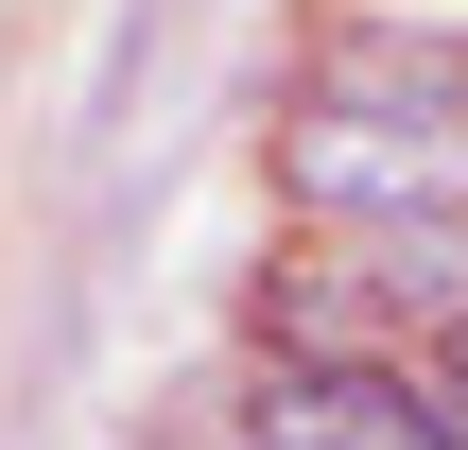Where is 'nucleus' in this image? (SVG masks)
I'll return each mask as SVG.
<instances>
[{
	"label": "nucleus",
	"instance_id": "f257e3e1",
	"mask_svg": "<svg viewBox=\"0 0 468 450\" xmlns=\"http://www.w3.org/2000/svg\"><path fill=\"white\" fill-rule=\"evenodd\" d=\"M278 208L295 225H399V208H468V104H313L278 121Z\"/></svg>",
	"mask_w": 468,
	"mask_h": 450
},
{
	"label": "nucleus",
	"instance_id": "f03ea898",
	"mask_svg": "<svg viewBox=\"0 0 468 450\" xmlns=\"http://www.w3.org/2000/svg\"><path fill=\"white\" fill-rule=\"evenodd\" d=\"M295 87H313V104H468V17L365 0V17H330V35L295 52Z\"/></svg>",
	"mask_w": 468,
	"mask_h": 450
},
{
	"label": "nucleus",
	"instance_id": "7ed1b4c3",
	"mask_svg": "<svg viewBox=\"0 0 468 450\" xmlns=\"http://www.w3.org/2000/svg\"><path fill=\"white\" fill-rule=\"evenodd\" d=\"M347 277H365V312L417 347V330H452L468 312V208H399V225H313Z\"/></svg>",
	"mask_w": 468,
	"mask_h": 450
},
{
	"label": "nucleus",
	"instance_id": "20e7f679",
	"mask_svg": "<svg viewBox=\"0 0 468 450\" xmlns=\"http://www.w3.org/2000/svg\"><path fill=\"white\" fill-rule=\"evenodd\" d=\"M243 347H399V330H382V312H365V277L313 243V260H278V277L243 295Z\"/></svg>",
	"mask_w": 468,
	"mask_h": 450
}]
</instances>
